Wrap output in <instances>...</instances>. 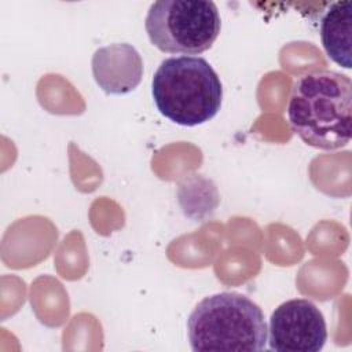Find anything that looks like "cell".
I'll return each instance as SVG.
<instances>
[{"label": "cell", "instance_id": "1", "mask_svg": "<svg viewBox=\"0 0 352 352\" xmlns=\"http://www.w3.org/2000/svg\"><path fill=\"white\" fill-rule=\"evenodd\" d=\"M286 111L292 131L305 144L341 148L352 135V81L334 70L304 73L293 82Z\"/></svg>", "mask_w": 352, "mask_h": 352}, {"label": "cell", "instance_id": "2", "mask_svg": "<svg viewBox=\"0 0 352 352\" xmlns=\"http://www.w3.org/2000/svg\"><path fill=\"white\" fill-rule=\"evenodd\" d=\"M267 334L261 308L236 292L205 297L187 319L188 342L194 352L264 351Z\"/></svg>", "mask_w": 352, "mask_h": 352}, {"label": "cell", "instance_id": "3", "mask_svg": "<svg viewBox=\"0 0 352 352\" xmlns=\"http://www.w3.org/2000/svg\"><path fill=\"white\" fill-rule=\"evenodd\" d=\"M151 95L164 117L177 125L195 126L217 114L223 85L205 58L170 56L154 73Z\"/></svg>", "mask_w": 352, "mask_h": 352}, {"label": "cell", "instance_id": "4", "mask_svg": "<svg viewBox=\"0 0 352 352\" xmlns=\"http://www.w3.org/2000/svg\"><path fill=\"white\" fill-rule=\"evenodd\" d=\"M144 28L160 51L194 56L213 45L221 21L213 1L160 0L150 6Z\"/></svg>", "mask_w": 352, "mask_h": 352}, {"label": "cell", "instance_id": "5", "mask_svg": "<svg viewBox=\"0 0 352 352\" xmlns=\"http://www.w3.org/2000/svg\"><path fill=\"white\" fill-rule=\"evenodd\" d=\"M270 349L279 352H318L327 340L320 309L307 298L282 302L270 318Z\"/></svg>", "mask_w": 352, "mask_h": 352}, {"label": "cell", "instance_id": "6", "mask_svg": "<svg viewBox=\"0 0 352 352\" xmlns=\"http://www.w3.org/2000/svg\"><path fill=\"white\" fill-rule=\"evenodd\" d=\"M92 74L96 84L110 95L132 92L142 81L143 60L128 43H114L95 51Z\"/></svg>", "mask_w": 352, "mask_h": 352}, {"label": "cell", "instance_id": "7", "mask_svg": "<svg viewBox=\"0 0 352 352\" xmlns=\"http://www.w3.org/2000/svg\"><path fill=\"white\" fill-rule=\"evenodd\" d=\"M320 40L327 56L337 65L352 67V1H336L320 21Z\"/></svg>", "mask_w": 352, "mask_h": 352}]
</instances>
